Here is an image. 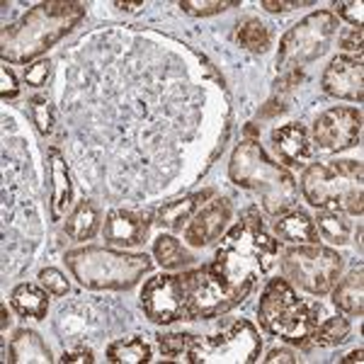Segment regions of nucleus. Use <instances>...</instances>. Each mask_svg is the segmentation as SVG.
<instances>
[{"mask_svg":"<svg viewBox=\"0 0 364 364\" xmlns=\"http://www.w3.org/2000/svg\"><path fill=\"white\" fill-rule=\"evenodd\" d=\"M277 252V240H272L262 231L257 211L250 209L245 219L221 238L216 260L211 262L209 269L231 289L250 294L257 277L272 269Z\"/></svg>","mask_w":364,"mask_h":364,"instance_id":"nucleus-1","label":"nucleus"},{"mask_svg":"<svg viewBox=\"0 0 364 364\" xmlns=\"http://www.w3.org/2000/svg\"><path fill=\"white\" fill-rule=\"evenodd\" d=\"M85 8L80 3H44L27 13L17 25L3 32V56L8 61H27L58 42L75 22H80Z\"/></svg>","mask_w":364,"mask_h":364,"instance_id":"nucleus-2","label":"nucleus"},{"mask_svg":"<svg viewBox=\"0 0 364 364\" xmlns=\"http://www.w3.org/2000/svg\"><path fill=\"white\" fill-rule=\"evenodd\" d=\"M231 178L236 185L262 195L269 214H282L294 204V178L284 168L272 163L257 141H243L231 158Z\"/></svg>","mask_w":364,"mask_h":364,"instance_id":"nucleus-3","label":"nucleus"},{"mask_svg":"<svg viewBox=\"0 0 364 364\" xmlns=\"http://www.w3.org/2000/svg\"><path fill=\"white\" fill-rule=\"evenodd\" d=\"M66 265L87 289H129L151 269L146 252L78 248L66 252Z\"/></svg>","mask_w":364,"mask_h":364,"instance_id":"nucleus-4","label":"nucleus"},{"mask_svg":"<svg viewBox=\"0 0 364 364\" xmlns=\"http://www.w3.org/2000/svg\"><path fill=\"white\" fill-rule=\"evenodd\" d=\"M318 314L321 306H309L296 299L287 279H269L257 306L260 326L269 336L291 345H306L314 328L318 326Z\"/></svg>","mask_w":364,"mask_h":364,"instance_id":"nucleus-5","label":"nucleus"},{"mask_svg":"<svg viewBox=\"0 0 364 364\" xmlns=\"http://www.w3.org/2000/svg\"><path fill=\"white\" fill-rule=\"evenodd\" d=\"M338 32V17L328 10L311 13L284 34L279 44L277 66L282 70H299L306 63H314L331 49V42Z\"/></svg>","mask_w":364,"mask_h":364,"instance_id":"nucleus-6","label":"nucleus"},{"mask_svg":"<svg viewBox=\"0 0 364 364\" xmlns=\"http://www.w3.org/2000/svg\"><path fill=\"white\" fill-rule=\"evenodd\" d=\"M202 269L182 274H161L149 279V284L141 291V306L144 314L154 323H175L190 321L192 296H195L197 282Z\"/></svg>","mask_w":364,"mask_h":364,"instance_id":"nucleus-7","label":"nucleus"},{"mask_svg":"<svg viewBox=\"0 0 364 364\" xmlns=\"http://www.w3.org/2000/svg\"><path fill=\"white\" fill-rule=\"evenodd\" d=\"M284 274L296 287L314 296H326L338 284L343 272V257L323 245H299L284 252Z\"/></svg>","mask_w":364,"mask_h":364,"instance_id":"nucleus-8","label":"nucleus"},{"mask_svg":"<svg viewBox=\"0 0 364 364\" xmlns=\"http://www.w3.org/2000/svg\"><path fill=\"white\" fill-rule=\"evenodd\" d=\"M260 355V338L248 321H238L226 333L195 340L187 362L195 364H248Z\"/></svg>","mask_w":364,"mask_h":364,"instance_id":"nucleus-9","label":"nucleus"},{"mask_svg":"<svg viewBox=\"0 0 364 364\" xmlns=\"http://www.w3.org/2000/svg\"><path fill=\"white\" fill-rule=\"evenodd\" d=\"M362 139V112L355 107H333L314 124V141L326 154H340Z\"/></svg>","mask_w":364,"mask_h":364,"instance_id":"nucleus-10","label":"nucleus"},{"mask_svg":"<svg viewBox=\"0 0 364 364\" xmlns=\"http://www.w3.org/2000/svg\"><path fill=\"white\" fill-rule=\"evenodd\" d=\"M355 185H362V182H352L343 178L331 166H323V163L309 166L301 178L304 197L309 199V204H314L316 209L323 211L343 209V199Z\"/></svg>","mask_w":364,"mask_h":364,"instance_id":"nucleus-11","label":"nucleus"},{"mask_svg":"<svg viewBox=\"0 0 364 364\" xmlns=\"http://www.w3.org/2000/svg\"><path fill=\"white\" fill-rule=\"evenodd\" d=\"M323 90L331 97L352 100V102H362L364 100V66L360 58L338 56L331 61L321 80Z\"/></svg>","mask_w":364,"mask_h":364,"instance_id":"nucleus-12","label":"nucleus"},{"mask_svg":"<svg viewBox=\"0 0 364 364\" xmlns=\"http://www.w3.org/2000/svg\"><path fill=\"white\" fill-rule=\"evenodd\" d=\"M151 214L136 209H114L105 221V243L119 245V248H134L141 245L149 236Z\"/></svg>","mask_w":364,"mask_h":364,"instance_id":"nucleus-13","label":"nucleus"},{"mask_svg":"<svg viewBox=\"0 0 364 364\" xmlns=\"http://www.w3.org/2000/svg\"><path fill=\"white\" fill-rule=\"evenodd\" d=\"M228 221H231L228 199H214V202H209L202 211L195 214V219L185 228V240L190 245H195V248H204V245L221 238Z\"/></svg>","mask_w":364,"mask_h":364,"instance_id":"nucleus-14","label":"nucleus"},{"mask_svg":"<svg viewBox=\"0 0 364 364\" xmlns=\"http://www.w3.org/2000/svg\"><path fill=\"white\" fill-rule=\"evenodd\" d=\"M272 144L279 161L289 168H301L311 158V139L301 124H284L272 132Z\"/></svg>","mask_w":364,"mask_h":364,"instance_id":"nucleus-15","label":"nucleus"},{"mask_svg":"<svg viewBox=\"0 0 364 364\" xmlns=\"http://www.w3.org/2000/svg\"><path fill=\"white\" fill-rule=\"evenodd\" d=\"M49 173H51V219L61 221V216L66 214L73 187H70V175H68V163L58 149L49 151Z\"/></svg>","mask_w":364,"mask_h":364,"instance_id":"nucleus-16","label":"nucleus"},{"mask_svg":"<svg viewBox=\"0 0 364 364\" xmlns=\"http://www.w3.org/2000/svg\"><path fill=\"white\" fill-rule=\"evenodd\" d=\"M274 233L284 243H306V245L318 243V231H316L314 219L301 209L279 216V221H274Z\"/></svg>","mask_w":364,"mask_h":364,"instance_id":"nucleus-17","label":"nucleus"},{"mask_svg":"<svg viewBox=\"0 0 364 364\" xmlns=\"http://www.w3.org/2000/svg\"><path fill=\"white\" fill-rule=\"evenodd\" d=\"M209 197H214V190H202L185 199H178V202L163 204L158 209V224L170 228V231H182V226L190 221V216L195 214L197 207H202V202H207Z\"/></svg>","mask_w":364,"mask_h":364,"instance_id":"nucleus-18","label":"nucleus"},{"mask_svg":"<svg viewBox=\"0 0 364 364\" xmlns=\"http://www.w3.org/2000/svg\"><path fill=\"white\" fill-rule=\"evenodd\" d=\"M333 304L348 316H362L364 311V272L362 267L352 269L333 291Z\"/></svg>","mask_w":364,"mask_h":364,"instance_id":"nucleus-19","label":"nucleus"},{"mask_svg":"<svg viewBox=\"0 0 364 364\" xmlns=\"http://www.w3.org/2000/svg\"><path fill=\"white\" fill-rule=\"evenodd\" d=\"M10 362H39V364H49L51 355L49 348L44 345V340L37 336L34 331H22L15 333L13 343H10Z\"/></svg>","mask_w":364,"mask_h":364,"instance_id":"nucleus-20","label":"nucleus"},{"mask_svg":"<svg viewBox=\"0 0 364 364\" xmlns=\"http://www.w3.org/2000/svg\"><path fill=\"white\" fill-rule=\"evenodd\" d=\"M100 228V209L95 202L83 199L70 216H66V236L73 240H90Z\"/></svg>","mask_w":364,"mask_h":364,"instance_id":"nucleus-21","label":"nucleus"},{"mask_svg":"<svg viewBox=\"0 0 364 364\" xmlns=\"http://www.w3.org/2000/svg\"><path fill=\"white\" fill-rule=\"evenodd\" d=\"M49 291L39 289L34 284H20L13 289L10 294V301H13V309L25 318H37L42 321L46 318V311H49V299H46Z\"/></svg>","mask_w":364,"mask_h":364,"instance_id":"nucleus-22","label":"nucleus"},{"mask_svg":"<svg viewBox=\"0 0 364 364\" xmlns=\"http://www.w3.org/2000/svg\"><path fill=\"white\" fill-rule=\"evenodd\" d=\"M107 360L114 364H144L151 362V348L141 338L114 340L107 348Z\"/></svg>","mask_w":364,"mask_h":364,"instance_id":"nucleus-23","label":"nucleus"},{"mask_svg":"<svg viewBox=\"0 0 364 364\" xmlns=\"http://www.w3.org/2000/svg\"><path fill=\"white\" fill-rule=\"evenodd\" d=\"M316 226H318V236L328 243H336V245H345L350 243V221L345 216H340L338 211H321L316 216Z\"/></svg>","mask_w":364,"mask_h":364,"instance_id":"nucleus-24","label":"nucleus"},{"mask_svg":"<svg viewBox=\"0 0 364 364\" xmlns=\"http://www.w3.org/2000/svg\"><path fill=\"white\" fill-rule=\"evenodd\" d=\"M154 255H156L158 265L168 267V269L185 267V265H190V262L195 260L190 252L182 248L180 240L173 238V236H161V238H158L156 245H154Z\"/></svg>","mask_w":364,"mask_h":364,"instance_id":"nucleus-25","label":"nucleus"},{"mask_svg":"<svg viewBox=\"0 0 364 364\" xmlns=\"http://www.w3.org/2000/svg\"><path fill=\"white\" fill-rule=\"evenodd\" d=\"M238 42L252 54H262L269 46V32L257 17H245L238 25Z\"/></svg>","mask_w":364,"mask_h":364,"instance_id":"nucleus-26","label":"nucleus"},{"mask_svg":"<svg viewBox=\"0 0 364 364\" xmlns=\"http://www.w3.org/2000/svg\"><path fill=\"white\" fill-rule=\"evenodd\" d=\"M316 345L321 348H333V345H340L350 338V321L348 318H340V316H333V318L323 321L321 326L314 328L311 333Z\"/></svg>","mask_w":364,"mask_h":364,"instance_id":"nucleus-27","label":"nucleus"},{"mask_svg":"<svg viewBox=\"0 0 364 364\" xmlns=\"http://www.w3.org/2000/svg\"><path fill=\"white\" fill-rule=\"evenodd\" d=\"M29 112H32V119H34V124H37L42 136H49V134L54 132L56 117H54V107L49 105V100L32 97L29 100Z\"/></svg>","mask_w":364,"mask_h":364,"instance_id":"nucleus-28","label":"nucleus"},{"mask_svg":"<svg viewBox=\"0 0 364 364\" xmlns=\"http://www.w3.org/2000/svg\"><path fill=\"white\" fill-rule=\"evenodd\" d=\"M238 5V0H185L180 3V8L185 10L187 15H195V17H207V15H216V13H224L226 8H233Z\"/></svg>","mask_w":364,"mask_h":364,"instance_id":"nucleus-29","label":"nucleus"},{"mask_svg":"<svg viewBox=\"0 0 364 364\" xmlns=\"http://www.w3.org/2000/svg\"><path fill=\"white\" fill-rule=\"evenodd\" d=\"M195 336H187V333H175V336H161L158 345L161 352L166 357H180V355H190L192 345H195Z\"/></svg>","mask_w":364,"mask_h":364,"instance_id":"nucleus-30","label":"nucleus"},{"mask_svg":"<svg viewBox=\"0 0 364 364\" xmlns=\"http://www.w3.org/2000/svg\"><path fill=\"white\" fill-rule=\"evenodd\" d=\"M39 282H42V287L49 291V294H54V296H66L68 294V279L61 269H56V267L42 269V272H39Z\"/></svg>","mask_w":364,"mask_h":364,"instance_id":"nucleus-31","label":"nucleus"},{"mask_svg":"<svg viewBox=\"0 0 364 364\" xmlns=\"http://www.w3.org/2000/svg\"><path fill=\"white\" fill-rule=\"evenodd\" d=\"M49 75H51V61H37L25 68V83L29 87H42L46 85Z\"/></svg>","mask_w":364,"mask_h":364,"instance_id":"nucleus-32","label":"nucleus"},{"mask_svg":"<svg viewBox=\"0 0 364 364\" xmlns=\"http://www.w3.org/2000/svg\"><path fill=\"white\" fill-rule=\"evenodd\" d=\"M331 168L336 170L338 175H343V178H348L352 182H362V178H364V170H362L360 161H336Z\"/></svg>","mask_w":364,"mask_h":364,"instance_id":"nucleus-33","label":"nucleus"},{"mask_svg":"<svg viewBox=\"0 0 364 364\" xmlns=\"http://www.w3.org/2000/svg\"><path fill=\"white\" fill-rule=\"evenodd\" d=\"M336 10H338V15H343L345 20L352 22L355 27H362V22H364V17H362V3L360 0H350V3H336Z\"/></svg>","mask_w":364,"mask_h":364,"instance_id":"nucleus-34","label":"nucleus"},{"mask_svg":"<svg viewBox=\"0 0 364 364\" xmlns=\"http://www.w3.org/2000/svg\"><path fill=\"white\" fill-rule=\"evenodd\" d=\"M0 83H3V87H0L3 100H15L20 95V85H17V80H15V73L8 66L0 68Z\"/></svg>","mask_w":364,"mask_h":364,"instance_id":"nucleus-35","label":"nucleus"},{"mask_svg":"<svg viewBox=\"0 0 364 364\" xmlns=\"http://www.w3.org/2000/svg\"><path fill=\"white\" fill-rule=\"evenodd\" d=\"M362 199H364V195H362V185H355L352 190L345 195V199H343V211H348V214H352V216H360L362 211H364V204H362Z\"/></svg>","mask_w":364,"mask_h":364,"instance_id":"nucleus-36","label":"nucleus"},{"mask_svg":"<svg viewBox=\"0 0 364 364\" xmlns=\"http://www.w3.org/2000/svg\"><path fill=\"white\" fill-rule=\"evenodd\" d=\"M340 49L357 51V56H360L362 54V27H350L348 32L340 37Z\"/></svg>","mask_w":364,"mask_h":364,"instance_id":"nucleus-37","label":"nucleus"},{"mask_svg":"<svg viewBox=\"0 0 364 364\" xmlns=\"http://www.w3.org/2000/svg\"><path fill=\"white\" fill-rule=\"evenodd\" d=\"M61 362H78V364H90L95 362V357H92V350L85 348V345H78V348H70L61 355Z\"/></svg>","mask_w":364,"mask_h":364,"instance_id":"nucleus-38","label":"nucleus"},{"mask_svg":"<svg viewBox=\"0 0 364 364\" xmlns=\"http://www.w3.org/2000/svg\"><path fill=\"white\" fill-rule=\"evenodd\" d=\"M301 5H309V3H296V0H291V3H277V0H262V8H265L267 13H287V10L301 8Z\"/></svg>","mask_w":364,"mask_h":364,"instance_id":"nucleus-39","label":"nucleus"},{"mask_svg":"<svg viewBox=\"0 0 364 364\" xmlns=\"http://www.w3.org/2000/svg\"><path fill=\"white\" fill-rule=\"evenodd\" d=\"M304 80V73L301 70H287V75H282L277 80V90H289V87L299 85Z\"/></svg>","mask_w":364,"mask_h":364,"instance_id":"nucleus-40","label":"nucleus"},{"mask_svg":"<svg viewBox=\"0 0 364 364\" xmlns=\"http://www.w3.org/2000/svg\"><path fill=\"white\" fill-rule=\"evenodd\" d=\"M267 364H274V362H287V364H296V357L291 355L289 350H272L269 355L265 357Z\"/></svg>","mask_w":364,"mask_h":364,"instance_id":"nucleus-41","label":"nucleus"},{"mask_svg":"<svg viewBox=\"0 0 364 364\" xmlns=\"http://www.w3.org/2000/svg\"><path fill=\"white\" fill-rule=\"evenodd\" d=\"M279 112H284V105L277 102V100H269L267 107L260 109V117H274V114H279Z\"/></svg>","mask_w":364,"mask_h":364,"instance_id":"nucleus-42","label":"nucleus"},{"mask_svg":"<svg viewBox=\"0 0 364 364\" xmlns=\"http://www.w3.org/2000/svg\"><path fill=\"white\" fill-rule=\"evenodd\" d=\"M343 362H345V364H352V362L362 364V362H364V350H355V352H350L348 357H343Z\"/></svg>","mask_w":364,"mask_h":364,"instance_id":"nucleus-43","label":"nucleus"},{"mask_svg":"<svg viewBox=\"0 0 364 364\" xmlns=\"http://www.w3.org/2000/svg\"><path fill=\"white\" fill-rule=\"evenodd\" d=\"M117 8L127 10V13H139V10L144 8V3H117Z\"/></svg>","mask_w":364,"mask_h":364,"instance_id":"nucleus-44","label":"nucleus"},{"mask_svg":"<svg viewBox=\"0 0 364 364\" xmlns=\"http://www.w3.org/2000/svg\"><path fill=\"white\" fill-rule=\"evenodd\" d=\"M0 314H3V331H8V326H10V314H8V309H0Z\"/></svg>","mask_w":364,"mask_h":364,"instance_id":"nucleus-45","label":"nucleus"}]
</instances>
